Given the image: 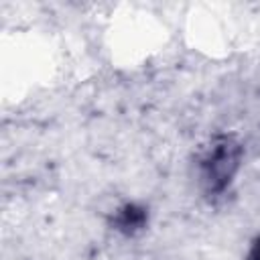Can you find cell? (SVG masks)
Instances as JSON below:
<instances>
[{"instance_id":"cell-1","label":"cell","mask_w":260,"mask_h":260,"mask_svg":"<svg viewBox=\"0 0 260 260\" xmlns=\"http://www.w3.org/2000/svg\"><path fill=\"white\" fill-rule=\"evenodd\" d=\"M244 162V144L234 132H215L195 150V181L209 199H221L234 185Z\"/></svg>"},{"instance_id":"cell-2","label":"cell","mask_w":260,"mask_h":260,"mask_svg":"<svg viewBox=\"0 0 260 260\" xmlns=\"http://www.w3.org/2000/svg\"><path fill=\"white\" fill-rule=\"evenodd\" d=\"M150 223V211L144 203L124 201L116 205L108 215V228L124 238H136L146 232Z\"/></svg>"},{"instance_id":"cell-3","label":"cell","mask_w":260,"mask_h":260,"mask_svg":"<svg viewBox=\"0 0 260 260\" xmlns=\"http://www.w3.org/2000/svg\"><path fill=\"white\" fill-rule=\"evenodd\" d=\"M244 260H260V234H256L250 244H248V250L244 254Z\"/></svg>"}]
</instances>
